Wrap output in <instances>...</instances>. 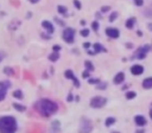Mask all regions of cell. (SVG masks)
I'll use <instances>...</instances> for the list:
<instances>
[{"mask_svg":"<svg viewBox=\"0 0 152 133\" xmlns=\"http://www.w3.org/2000/svg\"><path fill=\"white\" fill-rule=\"evenodd\" d=\"M13 96L16 98V99H23V94H22V91H20V89H17V91H15L13 93Z\"/></svg>","mask_w":152,"mask_h":133,"instance_id":"7402d4cb","label":"cell"},{"mask_svg":"<svg viewBox=\"0 0 152 133\" xmlns=\"http://www.w3.org/2000/svg\"><path fill=\"white\" fill-rule=\"evenodd\" d=\"M4 57H5V53L3 52V51L0 50V63L3 60V58H4Z\"/></svg>","mask_w":152,"mask_h":133,"instance_id":"8d00e7d4","label":"cell"},{"mask_svg":"<svg viewBox=\"0 0 152 133\" xmlns=\"http://www.w3.org/2000/svg\"><path fill=\"white\" fill-rule=\"evenodd\" d=\"M93 130V123L87 118H83L79 125V133H91Z\"/></svg>","mask_w":152,"mask_h":133,"instance_id":"3957f363","label":"cell"},{"mask_svg":"<svg viewBox=\"0 0 152 133\" xmlns=\"http://www.w3.org/2000/svg\"><path fill=\"white\" fill-rule=\"evenodd\" d=\"M65 77L67 79H71V80L73 81V83H74V85H75V87H79V86H80V83H79L78 79H77L75 76H74L73 72H72L71 70H67V71H66V72H65Z\"/></svg>","mask_w":152,"mask_h":133,"instance_id":"ba28073f","label":"cell"},{"mask_svg":"<svg viewBox=\"0 0 152 133\" xmlns=\"http://www.w3.org/2000/svg\"><path fill=\"white\" fill-rule=\"evenodd\" d=\"M94 49H95V51H94V52H95V54H96V53L102 52V51H103V52H106V49L103 48V47H102V45L98 44V43L94 45Z\"/></svg>","mask_w":152,"mask_h":133,"instance_id":"2e32d148","label":"cell"},{"mask_svg":"<svg viewBox=\"0 0 152 133\" xmlns=\"http://www.w3.org/2000/svg\"><path fill=\"white\" fill-rule=\"evenodd\" d=\"M106 102H107L106 98L101 97V96H96V97H94L93 99L91 100V102H90V106L93 107V108H96V109H98V108L103 107V106L106 104Z\"/></svg>","mask_w":152,"mask_h":133,"instance_id":"277c9868","label":"cell"},{"mask_svg":"<svg viewBox=\"0 0 152 133\" xmlns=\"http://www.w3.org/2000/svg\"><path fill=\"white\" fill-rule=\"evenodd\" d=\"M89 83H90V84H97V83H100V80H99V79H93V78H91L89 80Z\"/></svg>","mask_w":152,"mask_h":133,"instance_id":"4dcf8cb0","label":"cell"},{"mask_svg":"<svg viewBox=\"0 0 152 133\" xmlns=\"http://www.w3.org/2000/svg\"><path fill=\"white\" fill-rule=\"evenodd\" d=\"M142 34H143L142 33V31H137V36H142Z\"/></svg>","mask_w":152,"mask_h":133,"instance_id":"7bdbcfd3","label":"cell"},{"mask_svg":"<svg viewBox=\"0 0 152 133\" xmlns=\"http://www.w3.org/2000/svg\"><path fill=\"white\" fill-rule=\"evenodd\" d=\"M112 133H120V132H112Z\"/></svg>","mask_w":152,"mask_h":133,"instance_id":"c3c4849f","label":"cell"},{"mask_svg":"<svg viewBox=\"0 0 152 133\" xmlns=\"http://www.w3.org/2000/svg\"><path fill=\"white\" fill-rule=\"evenodd\" d=\"M106 85H107V84H106L105 82H102L101 84L99 83V84L97 85V89H104L106 87Z\"/></svg>","mask_w":152,"mask_h":133,"instance_id":"1f68e13d","label":"cell"},{"mask_svg":"<svg viewBox=\"0 0 152 133\" xmlns=\"http://www.w3.org/2000/svg\"><path fill=\"white\" fill-rule=\"evenodd\" d=\"M13 107L15 108L16 110L20 111V112H23V111H25V110H26V107H25V106L20 105V104H18V103H13Z\"/></svg>","mask_w":152,"mask_h":133,"instance_id":"ac0fdd59","label":"cell"},{"mask_svg":"<svg viewBox=\"0 0 152 133\" xmlns=\"http://www.w3.org/2000/svg\"><path fill=\"white\" fill-rule=\"evenodd\" d=\"M134 3H135V5H137V7H142L144 1L143 0H134Z\"/></svg>","mask_w":152,"mask_h":133,"instance_id":"836d02e7","label":"cell"},{"mask_svg":"<svg viewBox=\"0 0 152 133\" xmlns=\"http://www.w3.org/2000/svg\"><path fill=\"white\" fill-rule=\"evenodd\" d=\"M135 96H137V94H135L134 92H127L126 95H125V97H126V99L131 100V99H133Z\"/></svg>","mask_w":152,"mask_h":133,"instance_id":"d4e9b609","label":"cell"},{"mask_svg":"<svg viewBox=\"0 0 152 133\" xmlns=\"http://www.w3.org/2000/svg\"><path fill=\"white\" fill-rule=\"evenodd\" d=\"M68 102H72L73 101V97H72V93H70L69 94V96H68Z\"/></svg>","mask_w":152,"mask_h":133,"instance_id":"f35d334b","label":"cell"},{"mask_svg":"<svg viewBox=\"0 0 152 133\" xmlns=\"http://www.w3.org/2000/svg\"><path fill=\"white\" fill-rule=\"evenodd\" d=\"M134 122H135V124H137V126L142 127V126H144V125H146L147 121H146V118H144L143 116H135Z\"/></svg>","mask_w":152,"mask_h":133,"instance_id":"4fadbf2b","label":"cell"},{"mask_svg":"<svg viewBox=\"0 0 152 133\" xmlns=\"http://www.w3.org/2000/svg\"><path fill=\"white\" fill-rule=\"evenodd\" d=\"M151 48H152V47H151Z\"/></svg>","mask_w":152,"mask_h":133,"instance_id":"681fc988","label":"cell"},{"mask_svg":"<svg viewBox=\"0 0 152 133\" xmlns=\"http://www.w3.org/2000/svg\"><path fill=\"white\" fill-rule=\"evenodd\" d=\"M59 129H61V123H59V121H54V122H52L51 133H58Z\"/></svg>","mask_w":152,"mask_h":133,"instance_id":"5bb4252c","label":"cell"},{"mask_svg":"<svg viewBox=\"0 0 152 133\" xmlns=\"http://www.w3.org/2000/svg\"><path fill=\"white\" fill-rule=\"evenodd\" d=\"M110 9V7H101V12L102 13H106Z\"/></svg>","mask_w":152,"mask_h":133,"instance_id":"e575fe53","label":"cell"},{"mask_svg":"<svg viewBox=\"0 0 152 133\" xmlns=\"http://www.w3.org/2000/svg\"><path fill=\"white\" fill-rule=\"evenodd\" d=\"M105 33H106V36H110V38H112V39H117V38H119V36H120V31H119L117 28H113V27L106 28Z\"/></svg>","mask_w":152,"mask_h":133,"instance_id":"9c48e42d","label":"cell"},{"mask_svg":"<svg viewBox=\"0 0 152 133\" xmlns=\"http://www.w3.org/2000/svg\"><path fill=\"white\" fill-rule=\"evenodd\" d=\"M91 46V43H85V44H83V47H85V48H89V47Z\"/></svg>","mask_w":152,"mask_h":133,"instance_id":"ab89813d","label":"cell"},{"mask_svg":"<svg viewBox=\"0 0 152 133\" xmlns=\"http://www.w3.org/2000/svg\"><path fill=\"white\" fill-rule=\"evenodd\" d=\"M92 28H93L94 31H97L98 28H99V23H98L97 21H94L93 23H92Z\"/></svg>","mask_w":152,"mask_h":133,"instance_id":"83f0119b","label":"cell"},{"mask_svg":"<svg viewBox=\"0 0 152 133\" xmlns=\"http://www.w3.org/2000/svg\"><path fill=\"white\" fill-rule=\"evenodd\" d=\"M12 86L11 82L10 81H1L0 82V102L3 101L7 96V89Z\"/></svg>","mask_w":152,"mask_h":133,"instance_id":"52a82bcc","label":"cell"},{"mask_svg":"<svg viewBox=\"0 0 152 133\" xmlns=\"http://www.w3.org/2000/svg\"><path fill=\"white\" fill-rule=\"evenodd\" d=\"M144 14H145L147 18H151L152 19V3L147 7V9H146V11L144 12Z\"/></svg>","mask_w":152,"mask_h":133,"instance_id":"44dd1931","label":"cell"},{"mask_svg":"<svg viewBox=\"0 0 152 133\" xmlns=\"http://www.w3.org/2000/svg\"><path fill=\"white\" fill-rule=\"evenodd\" d=\"M52 49H53V51H54V52H58V51L61 49V47L59 46V45H54Z\"/></svg>","mask_w":152,"mask_h":133,"instance_id":"d6a6232c","label":"cell"},{"mask_svg":"<svg viewBox=\"0 0 152 133\" xmlns=\"http://www.w3.org/2000/svg\"><path fill=\"white\" fill-rule=\"evenodd\" d=\"M151 49V47L149 45H145V46L141 47L137 50V52L134 53V56H133L132 59L137 58V59H144L146 57V54L148 53V51Z\"/></svg>","mask_w":152,"mask_h":133,"instance_id":"8992f818","label":"cell"},{"mask_svg":"<svg viewBox=\"0 0 152 133\" xmlns=\"http://www.w3.org/2000/svg\"><path fill=\"white\" fill-rule=\"evenodd\" d=\"M130 72L132 73L133 75H135V76L143 74V72H144L143 65H132V67H131V69H130Z\"/></svg>","mask_w":152,"mask_h":133,"instance_id":"30bf717a","label":"cell"},{"mask_svg":"<svg viewBox=\"0 0 152 133\" xmlns=\"http://www.w3.org/2000/svg\"><path fill=\"white\" fill-rule=\"evenodd\" d=\"M40 0H29V2L30 3H37V2H39Z\"/></svg>","mask_w":152,"mask_h":133,"instance_id":"60d3db41","label":"cell"},{"mask_svg":"<svg viewBox=\"0 0 152 133\" xmlns=\"http://www.w3.org/2000/svg\"><path fill=\"white\" fill-rule=\"evenodd\" d=\"M137 133H144V131L142 130V131H137Z\"/></svg>","mask_w":152,"mask_h":133,"instance_id":"7dc6e473","label":"cell"},{"mask_svg":"<svg viewBox=\"0 0 152 133\" xmlns=\"http://www.w3.org/2000/svg\"><path fill=\"white\" fill-rule=\"evenodd\" d=\"M134 23H135V18H130V19H128L126 21V27L128 29H132Z\"/></svg>","mask_w":152,"mask_h":133,"instance_id":"e0dca14e","label":"cell"},{"mask_svg":"<svg viewBox=\"0 0 152 133\" xmlns=\"http://www.w3.org/2000/svg\"><path fill=\"white\" fill-rule=\"evenodd\" d=\"M88 77H90V72L87 70L85 72H83V78H88Z\"/></svg>","mask_w":152,"mask_h":133,"instance_id":"d590c367","label":"cell"},{"mask_svg":"<svg viewBox=\"0 0 152 133\" xmlns=\"http://www.w3.org/2000/svg\"><path fill=\"white\" fill-rule=\"evenodd\" d=\"M34 109L41 114V116L48 118V116L54 114L58 110V105L54 101L49 99H41L36 102Z\"/></svg>","mask_w":152,"mask_h":133,"instance_id":"6da1fadb","label":"cell"},{"mask_svg":"<svg viewBox=\"0 0 152 133\" xmlns=\"http://www.w3.org/2000/svg\"><path fill=\"white\" fill-rule=\"evenodd\" d=\"M124 79H125V74L123 72H120L115 76L114 83L115 84H120V83H122L124 81Z\"/></svg>","mask_w":152,"mask_h":133,"instance_id":"7c38bea8","label":"cell"},{"mask_svg":"<svg viewBox=\"0 0 152 133\" xmlns=\"http://www.w3.org/2000/svg\"><path fill=\"white\" fill-rule=\"evenodd\" d=\"M143 87L144 89H152V77L150 78H146L145 80L143 81Z\"/></svg>","mask_w":152,"mask_h":133,"instance_id":"9a60e30c","label":"cell"},{"mask_svg":"<svg viewBox=\"0 0 152 133\" xmlns=\"http://www.w3.org/2000/svg\"><path fill=\"white\" fill-rule=\"evenodd\" d=\"M17 121L14 116H2L0 118V133H16Z\"/></svg>","mask_w":152,"mask_h":133,"instance_id":"7a4b0ae2","label":"cell"},{"mask_svg":"<svg viewBox=\"0 0 152 133\" xmlns=\"http://www.w3.org/2000/svg\"><path fill=\"white\" fill-rule=\"evenodd\" d=\"M68 11V9L66 7H63V5H58L57 7V12H58L59 14H66Z\"/></svg>","mask_w":152,"mask_h":133,"instance_id":"484cf974","label":"cell"},{"mask_svg":"<svg viewBox=\"0 0 152 133\" xmlns=\"http://www.w3.org/2000/svg\"><path fill=\"white\" fill-rule=\"evenodd\" d=\"M96 16H97V18H101V16H100L99 13H96Z\"/></svg>","mask_w":152,"mask_h":133,"instance_id":"f6af8a7d","label":"cell"},{"mask_svg":"<svg viewBox=\"0 0 152 133\" xmlns=\"http://www.w3.org/2000/svg\"><path fill=\"white\" fill-rule=\"evenodd\" d=\"M54 20L57 22V23H59V24H61V26H65V23H64L63 21H61V20H59V19H57V18H54Z\"/></svg>","mask_w":152,"mask_h":133,"instance_id":"74e56055","label":"cell"},{"mask_svg":"<svg viewBox=\"0 0 152 133\" xmlns=\"http://www.w3.org/2000/svg\"><path fill=\"white\" fill-rule=\"evenodd\" d=\"M115 122H116V118H113V116H108V118L105 120V126L106 127L112 126L113 124H115Z\"/></svg>","mask_w":152,"mask_h":133,"instance_id":"ffe728a7","label":"cell"},{"mask_svg":"<svg viewBox=\"0 0 152 133\" xmlns=\"http://www.w3.org/2000/svg\"><path fill=\"white\" fill-rule=\"evenodd\" d=\"M148 27H149V29H150V30H152V23H150Z\"/></svg>","mask_w":152,"mask_h":133,"instance_id":"ee69618b","label":"cell"},{"mask_svg":"<svg viewBox=\"0 0 152 133\" xmlns=\"http://www.w3.org/2000/svg\"><path fill=\"white\" fill-rule=\"evenodd\" d=\"M42 26L45 28V29H47V33L48 34L53 33V31H54V27H53V25L49 21H43Z\"/></svg>","mask_w":152,"mask_h":133,"instance_id":"8fae6325","label":"cell"},{"mask_svg":"<svg viewBox=\"0 0 152 133\" xmlns=\"http://www.w3.org/2000/svg\"><path fill=\"white\" fill-rule=\"evenodd\" d=\"M74 36H75V29L71 27H67L63 32V39L68 44H72L74 42Z\"/></svg>","mask_w":152,"mask_h":133,"instance_id":"5b68a950","label":"cell"},{"mask_svg":"<svg viewBox=\"0 0 152 133\" xmlns=\"http://www.w3.org/2000/svg\"><path fill=\"white\" fill-rule=\"evenodd\" d=\"M117 17H118V13H117V12H114V13L110 16V22L115 21V20L117 19Z\"/></svg>","mask_w":152,"mask_h":133,"instance_id":"4316f807","label":"cell"},{"mask_svg":"<svg viewBox=\"0 0 152 133\" xmlns=\"http://www.w3.org/2000/svg\"><path fill=\"white\" fill-rule=\"evenodd\" d=\"M73 4L76 7V9H81V4H80V2H79L78 0H74L73 1Z\"/></svg>","mask_w":152,"mask_h":133,"instance_id":"f546056e","label":"cell"},{"mask_svg":"<svg viewBox=\"0 0 152 133\" xmlns=\"http://www.w3.org/2000/svg\"><path fill=\"white\" fill-rule=\"evenodd\" d=\"M3 72H4L7 75H9V76H13V75H14V70L12 68H10V67H7V68H4Z\"/></svg>","mask_w":152,"mask_h":133,"instance_id":"cb8c5ba5","label":"cell"},{"mask_svg":"<svg viewBox=\"0 0 152 133\" xmlns=\"http://www.w3.org/2000/svg\"><path fill=\"white\" fill-rule=\"evenodd\" d=\"M85 67L87 68L88 71H94V65L90 60H86L85 61Z\"/></svg>","mask_w":152,"mask_h":133,"instance_id":"603a6c76","label":"cell"},{"mask_svg":"<svg viewBox=\"0 0 152 133\" xmlns=\"http://www.w3.org/2000/svg\"><path fill=\"white\" fill-rule=\"evenodd\" d=\"M89 33H90L89 29H83V30H81V31H80L81 36H85V38H87V36H89Z\"/></svg>","mask_w":152,"mask_h":133,"instance_id":"f1b7e54d","label":"cell"},{"mask_svg":"<svg viewBox=\"0 0 152 133\" xmlns=\"http://www.w3.org/2000/svg\"><path fill=\"white\" fill-rule=\"evenodd\" d=\"M48 58H49V60H51V61H56L57 59L59 58V54H58V52H53V53H51L50 55L48 56Z\"/></svg>","mask_w":152,"mask_h":133,"instance_id":"d6986e66","label":"cell"},{"mask_svg":"<svg viewBox=\"0 0 152 133\" xmlns=\"http://www.w3.org/2000/svg\"><path fill=\"white\" fill-rule=\"evenodd\" d=\"M150 118H151V120H152V109L150 110Z\"/></svg>","mask_w":152,"mask_h":133,"instance_id":"bcb514c9","label":"cell"},{"mask_svg":"<svg viewBox=\"0 0 152 133\" xmlns=\"http://www.w3.org/2000/svg\"><path fill=\"white\" fill-rule=\"evenodd\" d=\"M80 24H81V25H85V24H86V21H85V20H81V21H80Z\"/></svg>","mask_w":152,"mask_h":133,"instance_id":"b9f144b4","label":"cell"}]
</instances>
